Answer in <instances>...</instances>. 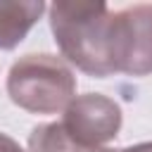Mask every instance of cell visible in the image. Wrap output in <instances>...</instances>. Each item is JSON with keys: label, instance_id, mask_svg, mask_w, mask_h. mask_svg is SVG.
<instances>
[{"label": "cell", "instance_id": "3", "mask_svg": "<svg viewBox=\"0 0 152 152\" xmlns=\"http://www.w3.org/2000/svg\"><path fill=\"white\" fill-rule=\"evenodd\" d=\"M121 124H124L121 107L102 93L76 95L59 119L66 140L81 152L102 150L119 135Z\"/></svg>", "mask_w": 152, "mask_h": 152}, {"label": "cell", "instance_id": "6", "mask_svg": "<svg viewBox=\"0 0 152 152\" xmlns=\"http://www.w3.org/2000/svg\"><path fill=\"white\" fill-rule=\"evenodd\" d=\"M0 152H26L14 138H10L7 133H0Z\"/></svg>", "mask_w": 152, "mask_h": 152}, {"label": "cell", "instance_id": "2", "mask_svg": "<svg viewBox=\"0 0 152 152\" xmlns=\"http://www.w3.org/2000/svg\"><path fill=\"white\" fill-rule=\"evenodd\" d=\"M7 95L31 114H62L76 97V76L62 57L28 52L10 66Z\"/></svg>", "mask_w": 152, "mask_h": 152}, {"label": "cell", "instance_id": "7", "mask_svg": "<svg viewBox=\"0 0 152 152\" xmlns=\"http://www.w3.org/2000/svg\"><path fill=\"white\" fill-rule=\"evenodd\" d=\"M95 152H152V142H138V145H131V147H121V150L102 147V150H95Z\"/></svg>", "mask_w": 152, "mask_h": 152}, {"label": "cell", "instance_id": "1", "mask_svg": "<svg viewBox=\"0 0 152 152\" xmlns=\"http://www.w3.org/2000/svg\"><path fill=\"white\" fill-rule=\"evenodd\" d=\"M50 31L66 64L107 78L114 66V12L100 0H57L48 7Z\"/></svg>", "mask_w": 152, "mask_h": 152}, {"label": "cell", "instance_id": "5", "mask_svg": "<svg viewBox=\"0 0 152 152\" xmlns=\"http://www.w3.org/2000/svg\"><path fill=\"white\" fill-rule=\"evenodd\" d=\"M45 10L43 0H0V50H14Z\"/></svg>", "mask_w": 152, "mask_h": 152}, {"label": "cell", "instance_id": "4", "mask_svg": "<svg viewBox=\"0 0 152 152\" xmlns=\"http://www.w3.org/2000/svg\"><path fill=\"white\" fill-rule=\"evenodd\" d=\"M116 74H152V5H131L114 12Z\"/></svg>", "mask_w": 152, "mask_h": 152}]
</instances>
